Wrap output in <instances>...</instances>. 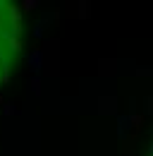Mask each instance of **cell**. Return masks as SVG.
Instances as JSON below:
<instances>
[{"label": "cell", "mask_w": 153, "mask_h": 156, "mask_svg": "<svg viewBox=\"0 0 153 156\" xmlns=\"http://www.w3.org/2000/svg\"><path fill=\"white\" fill-rule=\"evenodd\" d=\"M29 65H31V70H34V72H38V70H41V67H43V55H41V53H31V55H29Z\"/></svg>", "instance_id": "cell-1"}, {"label": "cell", "mask_w": 153, "mask_h": 156, "mask_svg": "<svg viewBox=\"0 0 153 156\" xmlns=\"http://www.w3.org/2000/svg\"><path fill=\"white\" fill-rule=\"evenodd\" d=\"M19 48H22V46H19V41H17V39L10 41V53H19Z\"/></svg>", "instance_id": "cell-3"}, {"label": "cell", "mask_w": 153, "mask_h": 156, "mask_svg": "<svg viewBox=\"0 0 153 156\" xmlns=\"http://www.w3.org/2000/svg\"><path fill=\"white\" fill-rule=\"evenodd\" d=\"M117 122H120V137H124V127L129 130V122H132V118H124V115H122Z\"/></svg>", "instance_id": "cell-2"}]
</instances>
